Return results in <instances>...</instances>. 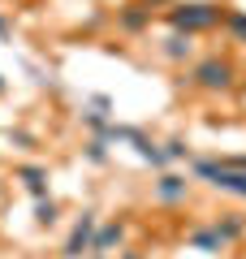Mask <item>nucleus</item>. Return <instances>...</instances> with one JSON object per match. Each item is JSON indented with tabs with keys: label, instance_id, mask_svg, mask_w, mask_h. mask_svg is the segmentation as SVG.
<instances>
[{
	"label": "nucleus",
	"instance_id": "f257e3e1",
	"mask_svg": "<svg viewBox=\"0 0 246 259\" xmlns=\"http://www.w3.org/2000/svg\"><path fill=\"white\" fill-rule=\"evenodd\" d=\"M225 9L229 5H216V0H182V5H169L164 18L177 35H203V30H216L225 22Z\"/></svg>",
	"mask_w": 246,
	"mask_h": 259
},
{
	"label": "nucleus",
	"instance_id": "f03ea898",
	"mask_svg": "<svg viewBox=\"0 0 246 259\" xmlns=\"http://www.w3.org/2000/svg\"><path fill=\"white\" fill-rule=\"evenodd\" d=\"M186 82H190L194 91L225 95V91H233L237 69H233V61H229V56H199V61L190 65V78H186Z\"/></svg>",
	"mask_w": 246,
	"mask_h": 259
},
{
	"label": "nucleus",
	"instance_id": "7ed1b4c3",
	"mask_svg": "<svg viewBox=\"0 0 246 259\" xmlns=\"http://www.w3.org/2000/svg\"><path fill=\"white\" fill-rule=\"evenodd\" d=\"M95 229H100V212H87L73 221V229H69V238H65V246H61V255L65 259H82V255H91V238H95Z\"/></svg>",
	"mask_w": 246,
	"mask_h": 259
},
{
	"label": "nucleus",
	"instance_id": "20e7f679",
	"mask_svg": "<svg viewBox=\"0 0 246 259\" xmlns=\"http://www.w3.org/2000/svg\"><path fill=\"white\" fill-rule=\"evenodd\" d=\"M151 199H155V203H164V207L186 203V199H190V177H186V173H169V168H164V173L151 182Z\"/></svg>",
	"mask_w": 246,
	"mask_h": 259
},
{
	"label": "nucleus",
	"instance_id": "39448f33",
	"mask_svg": "<svg viewBox=\"0 0 246 259\" xmlns=\"http://www.w3.org/2000/svg\"><path fill=\"white\" fill-rule=\"evenodd\" d=\"M121 246H126V221H108V225H100L95 238H91V259H108V255H117Z\"/></svg>",
	"mask_w": 246,
	"mask_h": 259
},
{
	"label": "nucleus",
	"instance_id": "423d86ee",
	"mask_svg": "<svg viewBox=\"0 0 246 259\" xmlns=\"http://www.w3.org/2000/svg\"><path fill=\"white\" fill-rule=\"evenodd\" d=\"M155 52H160V61H169V65H186V61L194 56V39H190V35H177V30H173V35H164V39H160V48H155Z\"/></svg>",
	"mask_w": 246,
	"mask_h": 259
},
{
	"label": "nucleus",
	"instance_id": "0eeeda50",
	"mask_svg": "<svg viewBox=\"0 0 246 259\" xmlns=\"http://www.w3.org/2000/svg\"><path fill=\"white\" fill-rule=\"evenodd\" d=\"M186 246H190V250H203V255H220V250H225L229 242L216 233V225H199V229H190Z\"/></svg>",
	"mask_w": 246,
	"mask_h": 259
},
{
	"label": "nucleus",
	"instance_id": "6e6552de",
	"mask_svg": "<svg viewBox=\"0 0 246 259\" xmlns=\"http://www.w3.org/2000/svg\"><path fill=\"white\" fill-rule=\"evenodd\" d=\"M117 26L126 30V35H138V30L151 26V9H147V5H121L117 9Z\"/></svg>",
	"mask_w": 246,
	"mask_h": 259
},
{
	"label": "nucleus",
	"instance_id": "1a4fd4ad",
	"mask_svg": "<svg viewBox=\"0 0 246 259\" xmlns=\"http://www.w3.org/2000/svg\"><path fill=\"white\" fill-rule=\"evenodd\" d=\"M13 177H18L35 199H44V194H48V168L44 164H18V168H13Z\"/></svg>",
	"mask_w": 246,
	"mask_h": 259
},
{
	"label": "nucleus",
	"instance_id": "9d476101",
	"mask_svg": "<svg viewBox=\"0 0 246 259\" xmlns=\"http://www.w3.org/2000/svg\"><path fill=\"white\" fill-rule=\"evenodd\" d=\"M212 225H216V233H220V238L229 242V246L246 238V216H237V212H225L220 221H212Z\"/></svg>",
	"mask_w": 246,
	"mask_h": 259
},
{
	"label": "nucleus",
	"instance_id": "9b49d317",
	"mask_svg": "<svg viewBox=\"0 0 246 259\" xmlns=\"http://www.w3.org/2000/svg\"><path fill=\"white\" fill-rule=\"evenodd\" d=\"M220 30H225L229 44L246 48V13H242V9H225V22H220Z\"/></svg>",
	"mask_w": 246,
	"mask_h": 259
},
{
	"label": "nucleus",
	"instance_id": "f8f14e48",
	"mask_svg": "<svg viewBox=\"0 0 246 259\" xmlns=\"http://www.w3.org/2000/svg\"><path fill=\"white\" fill-rule=\"evenodd\" d=\"M82 156H87V164H95V168H100V164H108V143L91 134V139L82 143Z\"/></svg>",
	"mask_w": 246,
	"mask_h": 259
},
{
	"label": "nucleus",
	"instance_id": "ddd939ff",
	"mask_svg": "<svg viewBox=\"0 0 246 259\" xmlns=\"http://www.w3.org/2000/svg\"><path fill=\"white\" fill-rule=\"evenodd\" d=\"M56 216H61V203L56 199H35V225H56Z\"/></svg>",
	"mask_w": 246,
	"mask_h": 259
},
{
	"label": "nucleus",
	"instance_id": "4468645a",
	"mask_svg": "<svg viewBox=\"0 0 246 259\" xmlns=\"http://www.w3.org/2000/svg\"><path fill=\"white\" fill-rule=\"evenodd\" d=\"M164 156H169V164H182V160H190V143L186 139H169L164 143Z\"/></svg>",
	"mask_w": 246,
	"mask_h": 259
},
{
	"label": "nucleus",
	"instance_id": "2eb2a0df",
	"mask_svg": "<svg viewBox=\"0 0 246 259\" xmlns=\"http://www.w3.org/2000/svg\"><path fill=\"white\" fill-rule=\"evenodd\" d=\"M9 35H13V22L5 18V13H0V39H9Z\"/></svg>",
	"mask_w": 246,
	"mask_h": 259
},
{
	"label": "nucleus",
	"instance_id": "dca6fc26",
	"mask_svg": "<svg viewBox=\"0 0 246 259\" xmlns=\"http://www.w3.org/2000/svg\"><path fill=\"white\" fill-rule=\"evenodd\" d=\"M121 259H143V255H134V250H126V255H121Z\"/></svg>",
	"mask_w": 246,
	"mask_h": 259
},
{
	"label": "nucleus",
	"instance_id": "f3484780",
	"mask_svg": "<svg viewBox=\"0 0 246 259\" xmlns=\"http://www.w3.org/2000/svg\"><path fill=\"white\" fill-rule=\"evenodd\" d=\"M0 95H5V78H0Z\"/></svg>",
	"mask_w": 246,
	"mask_h": 259
}]
</instances>
